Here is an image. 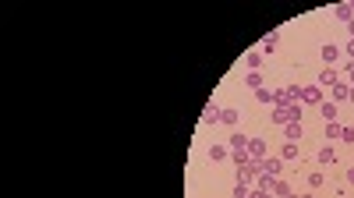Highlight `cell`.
I'll return each instance as SVG.
<instances>
[{
    "label": "cell",
    "mask_w": 354,
    "mask_h": 198,
    "mask_svg": "<svg viewBox=\"0 0 354 198\" xmlns=\"http://www.w3.org/2000/svg\"><path fill=\"white\" fill-rule=\"evenodd\" d=\"M298 117H301V103H277V106H273V117H269V121L280 124V128H287L291 121H298Z\"/></svg>",
    "instance_id": "cell-1"
},
{
    "label": "cell",
    "mask_w": 354,
    "mask_h": 198,
    "mask_svg": "<svg viewBox=\"0 0 354 198\" xmlns=\"http://www.w3.org/2000/svg\"><path fill=\"white\" fill-rule=\"evenodd\" d=\"M301 103H308V106H323V103H326V92H323L319 85H301Z\"/></svg>",
    "instance_id": "cell-2"
},
{
    "label": "cell",
    "mask_w": 354,
    "mask_h": 198,
    "mask_svg": "<svg viewBox=\"0 0 354 198\" xmlns=\"http://www.w3.org/2000/svg\"><path fill=\"white\" fill-rule=\"evenodd\" d=\"M269 156V142L266 138H248V160H266Z\"/></svg>",
    "instance_id": "cell-3"
},
{
    "label": "cell",
    "mask_w": 354,
    "mask_h": 198,
    "mask_svg": "<svg viewBox=\"0 0 354 198\" xmlns=\"http://www.w3.org/2000/svg\"><path fill=\"white\" fill-rule=\"evenodd\" d=\"M347 99H351V85H347V78H340L330 89V103H347Z\"/></svg>",
    "instance_id": "cell-4"
},
{
    "label": "cell",
    "mask_w": 354,
    "mask_h": 198,
    "mask_svg": "<svg viewBox=\"0 0 354 198\" xmlns=\"http://www.w3.org/2000/svg\"><path fill=\"white\" fill-rule=\"evenodd\" d=\"M259 167H262V174L277 177V174L284 170V160H280V156H266V160H259Z\"/></svg>",
    "instance_id": "cell-5"
},
{
    "label": "cell",
    "mask_w": 354,
    "mask_h": 198,
    "mask_svg": "<svg viewBox=\"0 0 354 198\" xmlns=\"http://www.w3.org/2000/svg\"><path fill=\"white\" fill-rule=\"evenodd\" d=\"M337 82H340V74H337L333 67H323V74H319V82H316V85H319V89H333Z\"/></svg>",
    "instance_id": "cell-6"
},
{
    "label": "cell",
    "mask_w": 354,
    "mask_h": 198,
    "mask_svg": "<svg viewBox=\"0 0 354 198\" xmlns=\"http://www.w3.org/2000/svg\"><path fill=\"white\" fill-rule=\"evenodd\" d=\"M241 121V113L238 110H234V106H223L220 110V124H227V128H234V124H238Z\"/></svg>",
    "instance_id": "cell-7"
},
{
    "label": "cell",
    "mask_w": 354,
    "mask_h": 198,
    "mask_svg": "<svg viewBox=\"0 0 354 198\" xmlns=\"http://www.w3.org/2000/svg\"><path fill=\"white\" fill-rule=\"evenodd\" d=\"M255 99H259L262 106H277V92L266 89V85H262V89H255Z\"/></svg>",
    "instance_id": "cell-8"
},
{
    "label": "cell",
    "mask_w": 354,
    "mask_h": 198,
    "mask_svg": "<svg viewBox=\"0 0 354 198\" xmlns=\"http://www.w3.org/2000/svg\"><path fill=\"white\" fill-rule=\"evenodd\" d=\"M277 43H280V35H277V32H269V35L262 39V46H259V53H262V57H269L273 50H277Z\"/></svg>",
    "instance_id": "cell-9"
},
{
    "label": "cell",
    "mask_w": 354,
    "mask_h": 198,
    "mask_svg": "<svg viewBox=\"0 0 354 198\" xmlns=\"http://www.w3.org/2000/svg\"><path fill=\"white\" fill-rule=\"evenodd\" d=\"M291 195H294V191H291V184H287V181H280V177L273 181V198H291Z\"/></svg>",
    "instance_id": "cell-10"
},
{
    "label": "cell",
    "mask_w": 354,
    "mask_h": 198,
    "mask_svg": "<svg viewBox=\"0 0 354 198\" xmlns=\"http://www.w3.org/2000/svg\"><path fill=\"white\" fill-rule=\"evenodd\" d=\"M284 138H287V142H301V121H291V124L284 128Z\"/></svg>",
    "instance_id": "cell-11"
},
{
    "label": "cell",
    "mask_w": 354,
    "mask_h": 198,
    "mask_svg": "<svg viewBox=\"0 0 354 198\" xmlns=\"http://www.w3.org/2000/svg\"><path fill=\"white\" fill-rule=\"evenodd\" d=\"M280 160H284V163H294V160H298V142H287V145L280 149Z\"/></svg>",
    "instance_id": "cell-12"
},
{
    "label": "cell",
    "mask_w": 354,
    "mask_h": 198,
    "mask_svg": "<svg viewBox=\"0 0 354 198\" xmlns=\"http://www.w3.org/2000/svg\"><path fill=\"white\" fill-rule=\"evenodd\" d=\"M216 121H220V106H213V103H209V106L202 110V124H216Z\"/></svg>",
    "instance_id": "cell-13"
},
{
    "label": "cell",
    "mask_w": 354,
    "mask_h": 198,
    "mask_svg": "<svg viewBox=\"0 0 354 198\" xmlns=\"http://www.w3.org/2000/svg\"><path fill=\"white\" fill-rule=\"evenodd\" d=\"M337 57H340V46H333V43H326V46H323V60H326V67H330V64H333Z\"/></svg>",
    "instance_id": "cell-14"
},
{
    "label": "cell",
    "mask_w": 354,
    "mask_h": 198,
    "mask_svg": "<svg viewBox=\"0 0 354 198\" xmlns=\"http://www.w3.org/2000/svg\"><path fill=\"white\" fill-rule=\"evenodd\" d=\"M245 64H248V71H259V67H262V53H259V50L245 53Z\"/></svg>",
    "instance_id": "cell-15"
},
{
    "label": "cell",
    "mask_w": 354,
    "mask_h": 198,
    "mask_svg": "<svg viewBox=\"0 0 354 198\" xmlns=\"http://www.w3.org/2000/svg\"><path fill=\"white\" fill-rule=\"evenodd\" d=\"M227 156H230V149H223V145H209V160H213V163L227 160Z\"/></svg>",
    "instance_id": "cell-16"
},
{
    "label": "cell",
    "mask_w": 354,
    "mask_h": 198,
    "mask_svg": "<svg viewBox=\"0 0 354 198\" xmlns=\"http://www.w3.org/2000/svg\"><path fill=\"white\" fill-rule=\"evenodd\" d=\"M319 110H323V121H326V124H330V121H337V117H340V113H337V103H323Z\"/></svg>",
    "instance_id": "cell-17"
},
{
    "label": "cell",
    "mask_w": 354,
    "mask_h": 198,
    "mask_svg": "<svg viewBox=\"0 0 354 198\" xmlns=\"http://www.w3.org/2000/svg\"><path fill=\"white\" fill-rule=\"evenodd\" d=\"M333 14H337L340 21H351V18H354V11H351V4H337V7H333Z\"/></svg>",
    "instance_id": "cell-18"
},
{
    "label": "cell",
    "mask_w": 354,
    "mask_h": 198,
    "mask_svg": "<svg viewBox=\"0 0 354 198\" xmlns=\"http://www.w3.org/2000/svg\"><path fill=\"white\" fill-rule=\"evenodd\" d=\"M245 85H248V89H262V74H259V71H248V74H245Z\"/></svg>",
    "instance_id": "cell-19"
},
{
    "label": "cell",
    "mask_w": 354,
    "mask_h": 198,
    "mask_svg": "<svg viewBox=\"0 0 354 198\" xmlns=\"http://www.w3.org/2000/svg\"><path fill=\"white\" fill-rule=\"evenodd\" d=\"M333 160H337V152H333L330 145H323V149H319V163H323V167H330Z\"/></svg>",
    "instance_id": "cell-20"
},
{
    "label": "cell",
    "mask_w": 354,
    "mask_h": 198,
    "mask_svg": "<svg viewBox=\"0 0 354 198\" xmlns=\"http://www.w3.org/2000/svg\"><path fill=\"white\" fill-rule=\"evenodd\" d=\"M230 198H252V184H234V195Z\"/></svg>",
    "instance_id": "cell-21"
},
{
    "label": "cell",
    "mask_w": 354,
    "mask_h": 198,
    "mask_svg": "<svg viewBox=\"0 0 354 198\" xmlns=\"http://www.w3.org/2000/svg\"><path fill=\"white\" fill-rule=\"evenodd\" d=\"M340 131H344V128H340L337 121H330V124H326V138H340Z\"/></svg>",
    "instance_id": "cell-22"
},
{
    "label": "cell",
    "mask_w": 354,
    "mask_h": 198,
    "mask_svg": "<svg viewBox=\"0 0 354 198\" xmlns=\"http://www.w3.org/2000/svg\"><path fill=\"white\" fill-rule=\"evenodd\" d=\"M340 142H354V128H344L340 131Z\"/></svg>",
    "instance_id": "cell-23"
},
{
    "label": "cell",
    "mask_w": 354,
    "mask_h": 198,
    "mask_svg": "<svg viewBox=\"0 0 354 198\" xmlns=\"http://www.w3.org/2000/svg\"><path fill=\"white\" fill-rule=\"evenodd\" d=\"M347 85H351V89H354V60H351V64H347Z\"/></svg>",
    "instance_id": "cell-24"
},
{
    "label": "cell",
    "mask_w": 354,
    "mask_h": 198,
    "mask_svg": "<svg viewBox=\"0 0 354 198\" xmlns=\"http://www.w3.org/2000/svg\"><path fill=\"white\" fill-rule=\"evenodd\" d=\"M252 198H273V191H259V188H252Z\"/></svg>",
    "instance_id": "cell-25"
},
{
    "label": "cell",
    "mask_w": 354,
    "mask_h": 198,
    "mask_svg": "<svg viewBox=\"0 0 354 198\" xmlns=\"http://www.w3.org/2000/svg\"><path fill=\"white\" fill-rule=\"evenodd\" d=\"M344 53H347V57H351V60H354V39H351V43H347V46H344Z\"/></svg>",
    "instance_id": "cell-26"
},
{
    "label": "cell",
    "mask_w": 354,
    "mask_h": 198,
    "mask_svg": "<svg viewBox=\"0 0 354 198\" xmlns=\"http://www.w3.org/2000/svg\"><path fill=\"white\" fill-rule=\"evenodd\" d=\"M291 198H316V195H312V191H305V195H291Z\"/></svg>",
    "instance_id": "cell-27"
},
{
    "label": "cell",
    "mask_w": 354,
    "mask_h": 198,
    "mask_svg": "<svg viewBox=\"0 0 354 198\" xmlns=\"http://www.w3.org/2000/svg\"><path fill=\"white\" fill-rule=\"evenodd\" d=\"M347 181H351V184H354V167H347Z\"/></svg>",
    "instance_id": "cell-28"
},
{
    "label": "cell",
    "mask_w": 354,
    "mask_h": 198,
    "mask_svg": "<svg viewBox=\"0 0 354 198\" xmlns=\"http://www.w3.org/2000/svg\"><path fill=\"white\" fill-rule=\"evenodd\" d=\"M347 32H351V39H354V18H351V21H347Z\"/></svg>",
    "instance_id": "cell-29"
},
{
    "label": "cell",
    "mask_w": 354,
    "mask_h": 198,
    "mask_svg": "<svg viewBox=\"0 0 354 198\" xmlns=\"http://www.w3.org/2000/svg\"><path fill=\"white\" fill-rule=\"evenodd\" d=\"M351 103H354V89H351Z\"/></svg>",
    "instance_id": "cell-30"
},
{
    "label": "cell",
    "mask_w": 354,
    "mask_h": 198,
    "mask_svg": "<svg viewBox=\"0 0 354 198\" xmlns=\"http://www.w3.org/2000/svg\"><path fill=\"white\" fill-rule=\"evenodd\" d=\"M351 11H354V0H351Z\"/></svg>",
    "instance_id": "cell-31"
}]
</instances>
